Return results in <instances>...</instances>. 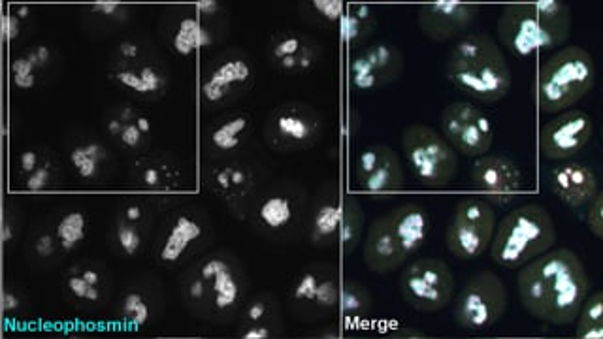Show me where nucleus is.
I'll use <instances>...</instances> for the list:
<instances>
[{"label": "nucleus", "mask_w": 603, "mask_h": 339, "mask_svg": "<svg viewBox=\"0 0 603 339\" xmlns=\"http://www.w3.org/2000/svg\"><path fill=\"white\" fill-rule=\"evenodd\" d=\"M517 289L530 315L564 326L579 317L587 300V272L573 251L555 249L521 268Z\"/></svg>", "instance_id": "nucleus-1"}, {"label": "nucleus", "mask_w": 603, "mask_h": 339, "mask_svg": "<svg viewBox=\"0 0 603 339\" xmlns=\"http://www.w3.org/2000/svg\"><path fill=\"white\" fill-rule=\"evenodd\" d=\"M447 80L464 97L479 104H496L511 87L506 55L489 34H470L457 40L445 65Z\"/></svg>", "instance_id": "nucleus-2"}, {"label": "nucleus", "mask_w": 603, "mask_h": 339, "mask_svg": "<svg viewBox=\"0 0 603 339\" xmlns=\"http://www.w3.org/2000/svg\"><path fill=\"white\" fill-rule=\"evenodd\" d=\"M570 31V8L558 0L509 4L496 25L500 44L519 59L562 46Z\"/></svg>", "instance_id": "nucleus-3"}, {"label": "nucleus", "mask_w": 603, "mask_h": 339, "mask_svg": "<svg viewBox=\"0 0 603 339\" xmlns=\"http://www.w3.org/2000/svg\"><path fill=\"white\" fill-rule=\"evenodd\" d=\"M428 234L430 215L421 204L398 206L370 225L364 260L374 274H392L423 247Z\"/></svg>", "instance_id": "nucleus-4"}, {"label": "nucleus", "mask_w": 603, "mask_h": 339, "mask_svg": "<svg viewBox=\"0 0 603 339\" xmlns=\"http://www.w3.org/2000/svg\"><path fill=\"white\" fill-rule=\"evenodd\" d=\"M555 242L556 226L551 213L539 204H526L509 211L496 226L490 257L506 270H521L549 253Z\"/></svg>", "instance_id": "nucleus-5"}, {"label": "nucleus", "mask_w": 603, "mask_h": 339, "mask_svg": "<svg viewBox=\"0 0 603 339\" xmlns=\"http://www.w3.org/2000/svg\"><path fill=\"white\" fill-rule=\"evenodd\" d=\"M596 80V65L587 49L579 46L556 51L538 74L536 100L543 113H562L587 97Z\"/></svg>", "instance_id": "nucleus-6"}, {"label": "nucleus", "mask_w": 603, "mask_h": 339, "mask_svg": "<svg viewBox=\"0 0 603 339\" xmlns=\"http://www.w3.org/2000/svg\"><path fill=\"white\" fill-rule=\"evenodd\" d=\"M402 151L411 176L423 185L441 187L457 178V151L438 130L428 125H411L404 129Z\"/></svg>", "instance_id": "nucleus-7"}, {"label": "nucleus", "mask_w": 603, "mask_h": 339, "mask_svg": "<svg viewBox=\"0 0 603 339\" xmlns=\"http://www.w3.org/2000/svg\"><path fill=\"white\" fill-rule=\"evenodd\" d=\"M496 230V211L479 196L462 198L447 226V247L462 260L481 257L492 242Z\"/></svg>", "instance_id": "nucleus-8"}, {"label": "nucleus", "mask_w": 603, "mask_h": 339, "mask_svg": "<svg viewBox=\"0 0 603 339\" xmlns=\"http://www.w3.org/2000/svg\"><path fill=\"white\" fill-rule=\"evenodd\" d=\"M400 292L409 306L436 313L447 306L455 292V275L440 259L413 260L400 275Z\"/></svg>", "instance_id": "nucleus-9"}, {"label": "nucleus", "mask_w": 603, "mask_h": 339, "mask_svg": "<svg viewBox=\"0 0 603 339\" xmlns=\"http://www.w3.org/2000/svg\"><path fill=\"white\" fill-rule=\"evenodd\" d=\"M507 309V291L492 272L473 275L458 296L455 317L468 330H487L498 323Z\"/></svg>", "instance_id": "nucleus-10"}, {"label": "nucleus", "mask_w": 603, "mask_h": 339, "mask_svg": "<svg viewBox=\"0 0 603 339\" xmlns=\"http://www.w3.org/2000/svg\"><path fill=\"white\" fill-rule=\"evenodd\" d=\"M441 130L449 146L472 159L487 155L494 140L489 115L472 102L449 104L441 113Z\"/></svg>", "instance_id": "nucleus-11"}, {"label": "nucleus", "mask_w": 603, "mask_h": 339, "mask_svg": "<svg viewBox=\"0 0 603 339\" xmlns=\"http://www.w3.org/2000/svg\"><path fill=\"white\" fill-rule=\"evenodd\" d=\"M364 211L355 198H334L321 204L313 217V242L332 243L351 255L359 245Z\"/></svg>", "instance_id": "nucleus-12"}, {"label": "nucleus", "mask_w": 603, "mask_h": 339, "mask_svg": "<svg viewBox=\"0 0 603 339\" xmlns=\"http://www.w3.org/2000/svg\"><path fill=\"white\" fill-rule=\"evenodd\" d=\"M404 68V55L391 42H377L351 61V83L362 93L383 89L400 78Z\"/></svg>", "instance_id": "nucleus-13"}, {"label": "nucleus", "mask_w": 603, "mask_h": 339, "mask_svg": "<svg viewBox=\"0 0 603 339\" xmlns=\"http://www.w3.org/2000/svg\"><path fill=\"white\" fill-rule=\"evenodd\" d=\"M355 187L368 194L394 193L404 185V168L398 153L389 146L374 144L360 151L355 170Z\"/></svg>", "instance_id": "nucleus-14"}, {"label": "nucleus", "mask_w": 603, "mask_h": 339, "mask_svg": "<svg viewBox=\"0 0 603 339\" xmlns=\"http://www.w3.org/2000/svg\"><path fill=\"white\" fill-rule=\"evenodd\" d=\"M592 119L583 110H570L551 119L539 134L541 153L549 161H568L592 138Z\"/></svg>", "instance_id": "nucleus-15"}, {"label": "nucleus", "mask_w": 603, "mask_h": 339, "mask_svg": "<svg viewBox=\"0 0 603 339\" xmlns=\"http://www.w3.org/2000/svg\"><path fill=\"white\" fill-rule=\"evenodd\" d=\"M189 296L195 302L208 300L215 311H227L240 298V281L227 260L208 259L191 281Z\"/></svg>", "instance_id": "nucleus-16"}, {"label": "nucleus", "mask_w": 603, "mask_h": 339, "mask_svg": "<svg viewBox=\"0 0 603 339\" xmlns=\"http://www.w3.org/2000/svg\"><path fill=\"white\" fill-rule=\"evenodd\" d=\"M479 16V6L462 2H432L419 10V27L430 40L447 42L468 31Z\"/></svg>", "instance_id": "nucleus-17"}, {"label": "nucleus", "mask_w": 603, "mask_h": 339, "mask_svg": "<svg viewBox=\"0 0 603 339\" xmlns=\"http://www.w3.org/2000/svg\"><path fill=\"white\" fill-rule=\"evenodd\" d=\"M473 185L498 200H507L519 193L522 172L517 162L502 155H483L472 168Z\"/></svg>", "instance_id": "nucleus-18"}, {"label": "nucleus", "mask_w": 603, "mask_h": 339, "mask_svg": "<svg viewBox=\"0 0 603 339\" xmlns=\"http://www.w3.org/2000/svg\"><path fill=\"white\" fill-rule=\"evenodd\" d=\"M553 193L573 210H579L592 202L598 194V179L594 170L581 162H560L551 174Z\"/></svg>", "instance_id": "nucleus-19"}, {"label": "nucleus", "mask_w": 603, "mask_h": 339, "mask_svg": "<svg viewBox=\"0 0 603 339\" xmlns=\"http://www.w3.org/2000/svg\"><path fill=\"white\" fill-rule=\"evenodd\" d=\"M317 132H319V123L306 108L285 106L274 113L272 134H274V140L281 146H311Z\"/></svg>", "instance_id": "nucleus-20"}, {"label": "nucleus", "mask_w": 603, "mask_h": 339, "mask_svg": "<svg viewBox=\"0 0 603 339\" xmlns=\"http://www.w3.org/2000/svg\"><path fill=\"white\" fill-rule=\"evenodd\" d=\"M251 80V65L240 59H227L217 66H213L208 80L202 85V95L210 104H221L240 87H244Z\"/></svg>", "instance_id": "nucleus-21"}, {"label": "nucleus", "mask_w": 603, "mask_h": 339, "mask_svg": "<svg viewBox=\"0 0 603 339\" xmlns=\"http://www.w3.org/2000/svg\"><path fill=\"white\" fill-rule=\"evenodd\" d=\"M343 291L332 275L306 274L298 281L294 298L298 302L315 304L323 311H334L338 307L342 309Z\"/></svg>", "instance_id": "nucleus-22"}, {"label": "nucleus", "mask_w": 603, "mask_h": 339, "mask_svg": "<svg viewBox=\"0 0 603 339\" xmlns=\"http://www.w3.org/2000/svg\"><path fill=\"white\" fill-rule=\"evenodd\" d=\"M270 55L283 72L310 70L315 63V51L296 34H285L278 38L272 46Z\"/></svg>", "instance_id": "nucleus-23"}, {"label": "nucleus", "mask_w": 603, "mask_h": 339, "mask_svg": "<svg viewBox=\"0 0 603 339\" xmlns=\"http://www.w3.org/2000/svg\"><path fill=\"white\" fill-rule=\"evenodd\" d=\"M202 234H204V228L196 219L189 215H180L166 236V242L161 249V260L168 264L178 262L183 257V253L196 240L202 238Z\"/></svg>", "instance_id": "nucleus-24"}, {"label": "nucleus", "mask_w": 603, "mask_h": 339, "mask_svg": "<svg viewBox=\"0 0 603 339\" xmlns=\"http://www.w3.org/2000/svg\"><path fill=\"white\" fill-rule=\"evenodd\" d=\"M257 219L270 232H279L293 223L294 200L287 194H270L262 200Z\"/></svg>", "instance_id": "nucleus-25"}, {"label": "nucleus", "mask_w": 603, "mask_h": 339, "mask_svg": "<svg viewBox=\"0 0 603 339\" xmlns=\"http://www.w3.org/2000/svg\"><path fill=\"white\" fill-rule=\"evenodd\" d=\"M210 44H212V34L200 25L196 17L181 19L180 27L172 40V46L180 55L187 57L196 49L206 48Z\"/></svg>", "instance_id": "nucleus-26"}, {"label": "nucleus", "mask_w": 603, "mask_h": 339, "mask_svg": "<svg viewBox=\"0 0 603 339\" xmlns=\"http://www.w3.org/2000/svg\"><path fill=\"white\" fill-rule=\"evenodd\" d=\"M249 129V119L245 115H236L223 121L212 130V146L219 151H232L242 144L244 134Z\"/></svg>", "instance_id": "nucleus-27"}, {"label": "nucleus", "mask_w": 603, "mask_h": 339, "mask_svg": "<svg viewBox=\"0 0 603 339\" xmlns=\"http://www.w3.org/2000/svg\"><path fill=\"white\" fill-rule=\"evenodd\" d=\"M581 319L577 336L581 339L603 338V300L602 294H594L587 304L581 307Z\"/></svg>", "instance_id": "nucleus-28"}, {"label": "nucleus", "mask_w": 603, "mask_h": 339, "mask_svg": "<svg viewBox=\"0 0 603 339\" xmlns=\"http://www.w3.org/2000/svg\"><path fill=\"white\" fill-rule=\"evenodd\" d=\"M374 17L368 6H355L351 12L343 14L340 21V29H342V38L347 44H355L360 38L368 36L372 31V23Z\"/></svg>", "instance_id": "nucleus-29"}, {"label": "nucleus", "mask_w": 603, "mask_h": 339, "mask_svg": "<svg viewBox=\"0 0 603 339\" xmlns=\"http://www.w3.org/2000/svg\"><path fill=\"white\" fill-rule=\"evenodd\" d=\"M57 236L63 249H72L76 243L82 242L85 236V215L80 211H72L65 215L57 226Z\"/></svg>", "instance_id": "nucleus-30"}, {"label": "nucleus", "mask_w": 603, "mask_h": 339, "mask_svg": "<svg viewBox=\"0 0 603 339\" xmlns=\"http://www.w3.org/2000/svg\"><path fill=\"white\" fill-rule=\"evenodd\" d=\"M102 155L100 147L91 144V146L76 147L70 155V161L76 166L82 178H93L97 172L98 157Z\"/></svg>", "instance_id": "nucleus-31"}, {"label": "nucleus", "mask_w": 603, "mask_h": 339, "mask_svg": "<svg viewBox=\"0 0 603 339\" xmlns=\"http://www.w3.org/2000/svg\"><path fill=\"white\" fill-rule=\"evenodd\" d=\"M34 65L29 57H19L12 63V74L14 83L19 89H31L34 85Z\"/></svg>", "instance_id": "nucleus-32"}, {"label": "nucleus", "mask_w": 603, "mask_h": 339, "mask_svg": "<svg viewBox=\"0 0 603 339\" xmlns=\"http://www.w3.org/2000/svg\"><path fill=\"white\" fill-rule=\"evenodd\" d=\"M603 194L598 191V194L592 198V202L588 204L587 225L590 232L596 238L603 236Z\"/></svg>", "instance_id": "nucleus-33"}, {"label": "nucleus", "mask_w": 603, "mask_h": 339, "mask_svg": "<svg viewBox=\"0 0 603 339\" xmlns=\"http://www.w3.org/2000/svg\"><path fill=\"white\" fill-rule=\"evenodd\" d=\"M313 8L319 16L325 17L328 23H340L345 14L343 2H338V0H315Z\"/></svg>", "instance_id": "nucleus-34"}, {"label": "nucleus", "mask_w": 603, "mask_h": 339, "mask_svg": "<svg viewBox=\"0 0 603 339\" xmlns=\"http://www.w3.org/2000/svg\"><path fill=\"white\" fill-rule=\"evenodd\" d=\"M125 313L131 317L134 324H144L147 321V306L138 294H131L125 300Z\"/></svg>", "instance_id": "nucleus-35"}, {"label": "nucleus", "mask_w": 603, "mask_h": 339, "mask_svg": "<svg viewBox=\"0 0 603 339\" xmlns=\"http://www.w3.org/2000/svg\"><path fill=\"white\" fill-rule=\"evenodd\" d=\"M117 238H119L121 247L125 249V253H129V255H134L136 249L140 247V236H138V232H136L134 228H129V226H121V228L117 230Z\"/></svg>", "instance_id": "nucleus-36"}, {"label": "nucleus", "mask_w": 603, "mask_h": 339, "mask_svg": "<svg viewBox=\"0 0 603 339\" xmlns=\"http://www.w3.org/2000/svg\"><path fill=\"white\" fill-rule=\"evenodd\" d=\"M247 185H249V176H247V172L242 170V168L229 166V185H227V189L221 191V193L230 194L232 191H238V189L245 191Z\"/></svg>", "instance_id": "nucleus-37"}, {"label": "nucleus", "mask_w": 603, "mask_h": 339, "mask_svg": "<svg viewBox=\"0 0 603 339\" xmlns=\"http://www.w3.org/2000/svg\"><path fill=\"white\" fill-rule=\"evenodd\" d=\"M68 287H70V291L74 292L76 296H80V298L97 300V289H93L83 277H72V279L68 281Z\"/></svg>", "instance_id": "nucleus-38"}, {"label": "nucleus", "mask_w": 603, "mask_h": 339, "mask_svg": "<svg viewBox=\"0 0 603 339\" xmlns=\"http://www.w3.org/2000/svg\"><path fill=\"white\" fill-rule=\"evenodd\" d=\"M49 181V168L48 166H42V168H36L33 174L27 179V191L31 193H38L42 189H46Z\"/></svg>", "instance_id": "nucleus-39"}, {"label": "nucleus", "mask_w": 603, "mask_h": 339, "mask_svg": "<svg viewBox=\"0 0 603 339\" xmlns=\"http://www.w3.org/2000/svg\"><path fill=\"white\" fill-rule=\"evenodd\" d=\"M117 80L121 81L125 87H129L132 91H136V93H149V89L146 87V83L140 80V76L138 74H134V72H129V70H123V72H119L117 74Z\"/></svg>", "instance_id": "nucleus-40"}, {"label": "nucleus", "mask_w": 603, "mask_h": 339, "mask_svg": "<svg viewBox=\"0 0 603 339\" xmlns=\"http://www.w3.org/2000/svg\"><path fill=\"white\" fill-rule=\"evenodd\" d=\"M138 76H140V80L146 83V87L147 89H149V93H155V91H159V87H161V83H163V80H161V76H159V74H157V72H155L153 68H149V66H147V68H144V70H142V72H140Z\"/></svg>", "instance_id": "nucleus-41"}, {"label": "nucleus", "mask_w": 603, "mask_h": 339, "mask_svg": "<svg viewBox=\"0 0 603 339\" xmlns=\"http://www.w3.org/2000/svg\"><path fill=\"white\" fill-rule=\"evenodd\" d=\"M2 34L6 40H14L19 34V19L16 16H4L2 19Z\"/></svg>", "instance_id": "nucleus-42"}, {"label": "nucleus", "mask_w": 603, "mask_h": 339, "mask_svg": "<svg viewBox=\"0 0 603 339\" xmlns=\"http://www.w3.org/2000/svg\"><path fill=\"white\" fill-rule=\"evenodd\" d=\"M140 136H142V132L138 130L136 125H129V127H125L123 132H121V138H123V144L125 146L134 147L140 144Z\"/></svg>", "instance_id": "nucleus-43"}, {"label": "nucleus", "mask_w": 603, "mask_h": 339, "mask_svg": "<svg viewBox=\"0 0 603 339\" xmlns=\"http://www.w3.org/2000/svg\"><path fill=\"white\" fill-rule=\"evenodd\" d=\"M21 170L23 172H27V174H31L36 170V162H38V157H36V153L34 151H25L23 155H21Z\"/></svg>", "instance_id": "nucleus-44"}, {"label": "nucleus", "mask_w": 603, "mask_h": 339, "mask_svg": "<svg viewBox=\"0 0 603 339\" xmlns=\"http://www.w3.org/2000/svg\"><path fill=\"white\" fill-rule=\"evenodd\" d=\"M27 57H29V61H31L34 66L46 65V61L49 59V49L40 46V48L34 49L33 53L27 55Z\"/></svg>", "instance_id": "nucleus-45"}, {"label": "nucleus", "mask_w": 603, "mask_h": 339, "mask_svg": "<svg viewBox=\"0 0 603 339\" xmlns=\"http://www.w3.org/2000/svg\"><path fill=\"white\" fill-rule=\"evenodd\" d=\"M36 251L40 257H48L53 253V240L51 236H42L38 242H36Z\"/></svg>", "instance_id": "nucleus-46"}, {"label": "nucleus", "mask_w": 603, "mask_h": 339, "mask_svg": "<svg viewBox=\"0 0 603 339\" xmlns=\"http://www.w3.org/2000/svg\"><path fill=\"white\" fill-rule=\"evenodd\" d=\"M196 10H198V14L212 16V14L217 12V2H213V0H202V2L196 4Z\"/></svg>", "instance_id": "nucleus-47"}, {"label": "nucleus", "mask_w": 603, "mask_h": 339, "mask_svg": "<svg viewBox=\"0 0 603 339\" xmlns=\"http://www.w3.org/2000/svg\"><path fill=\"white\" fill-rule=\"evenodd\" d=\"M117 8H119V4H117V2H97V4H93V10H95V12L106 14V16L115 14V10H117Z\"/></svg>", "instance_id": "nucleus-48"}, {"label": "nucleus", "mask_w": 603, "mask_h": 339, "mask_svg": "<svg viewBox=\"0 0 603 339\" xmlns=\"http://www.w3.org/2000/svg\"><path fill=\"white\" fill-rule=\"evenodd\" d=\"M144 181H146L149 187L159 185V172L155 168H147L146 172H144Z\"/></svg>", "instance_id": "nucleus-49"}, {"label": "nucleus", "mask_w": 603, "mask_h": 339, "mask_svg": "<svg viewBox=\"0 0 603 339\" xmlns=\"http://www.w3.org/2000/svg\"><path fill=\"white\" fill-rule=\"evenodd\" d=\"M121 53L125 55V57H136V53H138V48L131 44V42H123L121 44Z\"/></svg>", "instance_id": "nucleus-50"}, {"label": "nucleus", "mask_w": 603, "mask_h": 339, "mask_svg": "<svg viewBox=\"0 0 603 339\" xmlns=\"http://www.w3.org/2000/svg\"><path fill=\"white\" fill-rule=\"evenodd\" d=\"M136 127H138V130L144 134V132H149V129H151V123H149V119H147V117H138Z\"/></svg>", "instance_id": "nucleus-51"}, {"label": "nucleus", "mask_w": 603, "mask_h": 339, "mask_svg": "<svg viewBox=\"0 0 603 339\" xmlns=\"http://www.w3.org/2000/svg\"><path fill=\"white\" fill-rule=\"evenodd\" d=\"M142 217V210H140V206H131L129 210H127V219H131V221H138Z\"/></svg>", "instance_id": "nucleus-52"}, {"label": "nucleus", "mask_w": 603, "mask_h": 339, "mask_svg": "<svg viewBox=\"0 0 603 339\" xmlns=\"http://www.w3.org/2000/svg\"><path fill=\"white\" fill-rule=\"evenodd\" d=\"M17 300L12 294H4V309H16Z\"/></svg>", "instance_id": "nucleus-53"}, {"label": "nucleus", "mask_w": 603, "mask_h": 339, "mask_svg": "<svg viewBox=\"0 0 603 339\" xmlns=\"http://www.w3.org/2000/svg\"><path fill=\"white\" fill-rule=\"evenodd\" d=\"M83 279L93 287V285H97L98 275L95 274V272H85V274H83Z\"/></svg>", "instance_id": "nucleus-54"}, {"label": "nucleus", "mask_w": 603, "mask_h": 339, "mask_svg": "<svg viewBox=\"0 0 603 339\" xmlns=\"http://www.w3.org/2000/svg\"><path fill=\"white\" fill-rule=\"evenodd\" d=\"M29 16V6H19L17 10V19H23V17Z\"/></svg>", "instance_id": "nucleus-55"}, {"label": "nucleus", "mask_w": 603, "mask_h": 339, "mask_svg": "<svg viewBox=\"0 0 603 339\" xmlns=\"http://www.w3.org/2000/svg\"><path fill=\"white\" fill-rule=\"evenodd\" d=\"M2 232H4V234H2V242H8V240L12 238V228H10V226H4Z\"/></svg>", "instance_id": "nucleus-56"}, {"label": "nucleus", "mask_w": 603, "mask_h": 339, "mask_svg": "<svg viewBox=\"0 0 603 339\" xmlns=\"http://www.w3.org/2000/svg\"><path fill=\"white\" fill-rule=\"evenodd\" d=\"M119 129H121V123H119V121H112V123H110V132H112V134H117Z\"/></svg>", "instance_id": "nucleus-57"}, {"label": "nucleus", "mask_w": 603, "mask_h": 339, "mask_svg": "<svg viewBox=\"0 0 603 339\" xmlns=\"http://www.w3.org/2000/svg\"><path fill=\"white\" fill-rule=\"evenodd\" d=\"M0 19H2V2H0Z\"/></svg>", "instance_id": "nucleus-58"}, {"label": "nucleus", "mask_w": 603, "mask_h": 339, "mask_svg": "<svg viewBox=\"0 0 603 339\" xmlns=\"http://www.w3.org/2000/svg\"><path fill=\"white\" fill-rule=\"evenodd\" d=\"M517 339H543V338H517Z\"/></svg>", "instance_id": "nucleus-59"}, {"label": "nucleus", "mask_w": 603, "mask_h": 339, "mask_svg": "<svg viewBox=\"0 0 603 339\" xmlns=\"http://www.w3.org/2000/svg\"><path fill=\"white\" fill-rule=\"evenodd\" d=\"M0 223H2V219H0Z\"/></svg>", "instance_id": "nucleus-60"}]
</instances>
